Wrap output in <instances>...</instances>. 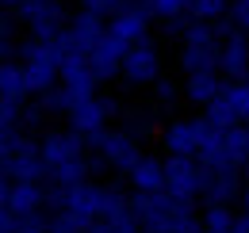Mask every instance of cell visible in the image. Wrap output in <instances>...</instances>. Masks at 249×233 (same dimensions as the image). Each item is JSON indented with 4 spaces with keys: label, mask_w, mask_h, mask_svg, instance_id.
<instances>
[{
    "label": "cell",
    "mask_w": 249,
    "mask_h": 233,
    "mask_svg": "<svg viewBox=\"0 0 249 233\" xmlns=\"http://www.w3.org/2000/svg\"><path fill=\"white\" fill-rule=\"evenodd\" d=\"M23 27L31 31V38H38V42H58L62 38V31L69 27V16H65L62 0H27L19 12H12Z\"/></svg>",
    "instance_id": "4"
},
{
    "label": "cell",
    "mask_w": 249,
    "mask_h": 233,
    "mask_svg": "<svg viewBox=\"0 0 249 233\" xmlns=\"http://www.w3.org/2000/svg\"><path fill=\"white\" fill-rule=\"evenodd\" d=\"M16 233H50V214L38 210V214H16Z\"/></svg>",
    "instance_id": "31"
},
{
    "label": "cell",
    "mask_w": 249,
    "mask_h": 233,
    "mask_svg": "<svg viewBox=\"0 0 249 233\" xmlns=\"http://www.w3.org/2000/svg\"><path fill=\"white\" fill-rule=\"evenodd\" d=\"M203 118H207L211 126H218V130H234V126H242V118H238L234 111H230V107H226V103H222V96H218L215 103L203 111Z\"/></svg>",
    "instance_id": "28"
},
{
    "label": "cell",
    "mask_w": 249,
    "mask_h": 233,
    "mask_svg": "<svg viewBox=\"0 0 249 233\" xmlns=\"http://www.w3.org/2000/svg\"><path fill=\"white\" fill-rule=\"evenodd\" d=\"M246 88H249V77H246Z\"/></svg>",
    "instance_id": "41"
},
{
    "label": "cell",
    "mask_w": 249,
    "mask_h": 233,
    "mask_svg": "<svg viewBox=\"0 0 249 233\" xmlns=\"http://www.w3.org/2000/svg\"><path fill=\"white\" fill-rule=\"evenodd\" d=\"M107 31L119 38V42H126V46H138V42H146V38H154L150 34V19L146 16H134V12H123V16H115L111 23H107Z\"/></svg>",
    "instance_id": "22"
},
{
    "label": "cell",
    "mask_w": 249,
    "mask_h": 233,
    "mask_svg": "<svg viewBox=\"0 0 249 233\" xmlns=\"http://www.w3.org/2000/svg\"><path fill=\"white\" fill-rule=\"evenodd\" d=\"M126 42H119L111 31L104 34V42L96 46L92 54H89V65H92L96 81H115V77H123V61H126Z\"/></svg>",
    "instance_id": "12"
},
{
    "label": "cell",
    "mask_w": 249,
    "mask_h": 233,
    "mask_svg": "<svg viewBox=\"0 0 249 233\" xmlns=\"http://www.w3.org/2000/svg\"><path fill=\"white\" fill-rule=\"evenodd\" d=\"M126 183H130V195H161L165 191V157L146 153L142 165L126 176Z\"/></svg>",
    "instance_id": "16"
},
{
    "label": "cell",
    "mask_w": 249,
    "mask_h": 233,
    "mask_svg": "<svg viewBox=\"0 0 249 233\" xmlns=\"http://www.w3.org/2000/svg\"><path fill=\"white\" fill-rule=\"evenodd\" d=\"M222 77L218 73H203V77H188L184 81V103L192 107H199V111H207L211 103H215L218 96H222Z\"/></svg>",
    "instance_id": "20"
},
{
    "label": "cell",
    "mask_w": 249,
    "mask_h": 233,
    "mask_svg": "<svg viewBox=\"0 0 249 233\" xmlns=\"http://www.w3.org/2000/svg\"><path fill=\"white\" fill-rule=\"evenodd\" d=\"M218 77L222 81H246L249 77V38L238 34L234 42H222L218 50Z\"/></svg>",
    "instance_id": "17"
},
{
    "label": "cell",
    "mask_w": 249,
    "mask_h": 233,
    "mask_svg": "<svg viewBox=\"0 0 249 233\" xmlns=\"http://www.w3.org/2000/svg\"><path fill=\"white\" fill-rule=\"evenodd\" d=\"M89 149L100 153V157L111 165V172H123V176H130L142 165V157H146V153H142V142H134L123 130H104V134L89 138Z\"/></svg>",
    "instance_id": "6"
},
{
    "label": "cell",
    "mask_w": 249,
    "mask_h": 233,
    "mask_svg": "<svg viewBox=\"0 0 249 233\" xmlns=\"http://www.w3.org/2000/svg\"><path fill=\"white\" fill-rule=\"evenodd\" d=\"M234 233H249V214L238 210V222H234Z\"/></svg>",
    "instance_id": "38"
},
{
    "label": "cell",
    "mask_w": 249,
    "mask_h": 233,
    "mask_svg": "<svg viewBox=\"0 0 249 233\" xmlns=\"http://www.w3.org/2000/svg\"><path fill=\"white\" fill-rule=\"evenodd\" d=\"M150 96H154V107H157V111H177V103L184 100V84L173 81V77H161V81L150 88Z\"/></svg>",
    "instance_id": "23"
},
{
    "label": "cell",
    "mask_w": 249,
    "mask_h": 233,
    "mask_svg": "<svg viewBox=\"0 0 249 233\" xmlns=\"http://www.w3.org/2000/svg\"><path fill=\"white\" fill-rule=\"evenodd\" d=\"M230 4H234V0H230Z\"/></svg>",
    "instance_id": "43"
},
{
    "label": "cell",
    "mask_w": 249,
    "mask_h": 233,
    "mask_svg": "<svg viewBox=\"0 0 249 233\" xmlns=\"http://www.w3.org/2000/svg\"><path fill=\"white\" fill-rule=\"evenodd\" d=\"M89 157V138H81L77 130H46L42 134V161H46V168L54 172V168H65V165H73V161H85Z\"/></svg>",
    "instance_id": "9"
},
{
    "label": "cell",
    "mask_w": 249,
    "mask_h": 233,
    "mask_svg": "<svg viewBox=\"0 0 249 233\" xmlns=\"http://www.w3.org/2000/svg\"><path fill=\"white\" fill-rule=\"evenodd\" d=\"M81 12H92L100 19H115V16H123V0H81Z\"/></svg>",
    "instance_id": "30"
},
{
    "label": "cell",
    "mask_w": 249,
    "mask_h": 233,
    "mask_svg": "<svg viewBox=\"0 0 249 233\" xmlns=\"http://www.w3.org/2000/svg\"><path fill=\"white\" fill-rule=\"evenodd\" d=\"M100 210H104V183L85 180L81 187H69V214H77L89 233L100 226Z\"/></svg>",
    "instance_id": "10"
},
{
    "label": "cell",
    "mask_w": 249,
    "mask_h": 233,
    "mask_svg": "<svg viewBox=\"0 0 249 233\" xmlns=\"http://www.w3.org/2000/svg\"><path fill=\"white\" fill-rule=\"evenodd\" d=\"M16 222H19V218H16L12 210H0V233H16Z\"/></svg>",
    "instance_id": "37"
},
{
    "label": "cell",
    "mask_w": 249,
    "mask_h": 233,
    "mask_svg": "<svg viewBox=\"0 0 249 233\" xmlns=\"http://www.w3.org/2000/svg\"><path fill=\"white\" fill-rule=\"evenodd\" d=\"M188 8H192V4H188Z\"/></svg>",
    "instance_id": "42"
},
{
    "label": "cell",
    "mask_w": 249,
    "mask_h": 233,
    "mask_svg": "<svg viewBox=\"0 0 249 233\" xmlns=\"http://www.w3.org/2000/svg\"><path fill=\"white\" fill-rule=\"evenodd\" d=\"M119 115H123V103H119L115 96H100V92H96L92 100L77 103L65 118H69V130H77L81 138H96V134L111 130V118L119 122Z\"/></svg>",
    "instance_id": "3"
},
{
    "label": "cell",
    "mask_w": 249,
    "mask_h": 233,
    "mask_svg": "<svg viewBox=\"0 0 249 233\" xmlns=\"http://www.w3.org/2000/svg\"><path fill=\"white\" fill-rule=\"evenodd\" d=\"M230 19L249 34V0H234V4H230Z\"/></svg>",
    "instance_id": "35"
},
{
    "label": "cell",
    "mask_w": 249,
    "mask_h": 233,
    "mask_svg": "<svg viewBox=\"0 0 249 233\" xmlns=\"http://www.w3.org/2000/svg\"><path fill=\"white\" fill-rule=\"evenodd\" d=\"M238 206L249 214V168H246V187H242V199H238Z\"/></svg>",
    "instance_id": "39"
},
{
    "label": "cell",
    "mask_w": 249,
    "mask_h": 233,
    "mask_svg": "<svg viewBox=\"0 0 249 233\" xmlns=\"http://www.w3.org/2000/svg\"><path fill=\"white\" fill-rule=\"evenodd\" d=\"M42 126H46V107L35 100V103L23 107V134H35V130H42ZM42 134H46V130H42Z\"/></svg>",
    "instance_id": "32"
},
{
    "label": "cell",
    "mask_w": 249,
    "mask_h": 233,
    "mask_svg": "<svg viewBox=\"0 0 249 233\" xmlns=\"http://www.w3.org/2000/svg\"><path fill=\"white\" fill-rule=\"evenodd\" d=\"M62 84L73 92V100L77 103H85V100H92L96 96V73H92V65H89V58L85 54H65L62 61Z\"/></svg>",
    "instance_id": "13"
},
{
    "label": "cell",
    "mask_w": 249,
    "mask_h": 233,
    "mask_svg": "<svg viewBox=\"0 0 249 233\" xmlns=\"http://www.w3.org/2000/svg\"><path fill=\"white\" fill-rule=\"evenodd\" d=\"M188 16H192L196 23H218V19L230 16V0H192Z\"/></svg>",
    "instance_id": "24"
},
{
    "label": "cell",
    "mask_w": 249,
    "mask_h": 233,
    "mask_svg": "<svg viewBox=\"0 0 249 233\" xmlns=\"http://www.w3.org/2000/svg\"><path fill=\"white\" fill-rule=\"evenodd\" d=\"M0 199H4V210H12V214H38V210H46V183H12V180H4Z\"/></svg>",
    "instance_id": "11"
},
{
    "label": "cell",
    "mask_w": 249,
    "mask_h": 233,
    "mask_svg": "<svg viewBox=\"0 0 249 233\" xmlns=\"http://www.w3.org/2000/svg\"><path fill=\"white\" fill-rule=\"evenodd\" d=\"M222 103L246 122L249 118V88H246V81H226V84H222Z\"/></svg>",
    "instance_id": "25"
},
{
    "label": "cell",
    "mask_w": 249,
    "mask_h": 233,
    "mask_svg": "<svg viewBox=\"0 0 249 233\" xmlns=\"http://www.w3.org/2000/svg\"><path fill=\"white\" fill-rule=\"evenodd\" d=\"M89 172H92V176H104V172H111V165H107L100 153H92V149H89Z\"/></svg>",
    "instance_id": "36"
},
{
    "label": "cell",
    "mask_w": 249,
    "mask_h": 233,
    "mask_svg": "<svg viewBox=\"0 0 249 233\" xmlns=\"http://www.w3.org/2000/svg\"><path fill=\"white\" fill-rule=\"evenodd\" d=\"M246 130H249V118H246Z\"/></svg>",
    "instance_id": "40"
},
{
    "label": "cell",
    "mask_w": 249,
    "mask_h": 233,
    "mask_svg": "<svg viewBox=\"0 0 249 233\" xmlns=\"http://www.w3.org/2000/svg\"><path fill=\"white\" fill-rule=\"evenodd\" d=\"M4 180L12 183H42L50 168L42 161V138L35 134H4Z\"/></svg>",
    "instance_id": "1"
},
{
    "label": "cell",
    "mask_w": 249,
    "mask_h": 233,
    "mask_svg": "<svg viewBox=\"0 0 249 233\" xmlns=\"http://www.w3.org/2000/svg\"><path fill=\"white\" fill-rule=\"evenodd\" d=\"M246 172H215L207 168V187H203V203L207 206H234L242 199Z\"/></svg>",
    "instance_id": "14"
},
{
    "label": "cell",
    "mask_w": 249,
    "mask_h": 233,
    "mask_svg": "<svg viewBox=\"0 0 249 233\" xmlns=\"http://www.w3.org/2000/svg\"><path fill=\"white\" fill-rule=\"evenodd\" d=\"M0 92H4L8 103L27 107V100H31V84H27V73H23L19 61H4V69H0Z\"/></svg>",
    "instance_id": "21"
},
{
    "label": "cell",
    "mask_w": 249,
    "mask_h": 233,
    "mask_svg": "<svg viewBox=\"0 0 249 233\" xmlns=\"http://www.w3.org/2000/svg\"><path fill=\"white\" fill-rule=\"evenodd\" d=\"M115 130L130 134L134 142L161 138V126H157V107H123V115H119V126H115Z\"/></svg>",
    "instance_id": "18"
},
{
    "label": "cell",
    "mask_w": 249,
    "mask_h": 233,
    "mask_svg": "<svg viewBox=\"0 0 249 233\" xmlns=\"http://www.w3.org/2000/svg\"><path fill=\"white\" fill-rule=\"evenodd\" d=\"M192 27V16H180V19H161L157 23V34L161 38H180L184 42V31Z\"/></svg>",
    "instance_id": "34"
},
{
    "label": "cell",
    "mask_w": 249,
    "mask_h": 233,
    "mask_svg": "<svg viewBox=\"0 0 249 233\" xmlns=\"http://www.w3.org/2000/svg\"><path fill=\"white\" fill-rule=\"evenodd\" d=\"M188 4H192V0H154L157 23H161V19H180V16H188Z\"/></svg>",
    "instance_id": "33"
},
{
    "label": "cell",
    "mask_w": 249,
    "mask_h": 233,
    "mask_svg": "<svg viewBox=\"0 0 249 233\" xmlns=\"http://www.w3.org/2000/svg\"><path fill=\"white\" fill-rule=\"evenodd\" d=\"M161 77H165V54H161V46L154 38H146V42L126 50L123 77H119L126 88H154Z\"/></svg>",
    "instance_id": "5"
},
{
    "label": "cell",
    "mask_w": 249,
    "mask_h": 233,
    "mask_svg": "<svg viewBox=\"0 0 249 233\" xmlns=\"http://www.w3.org/2000/svg\"><path fill=\"white\" fill-rule=\"evenodd\" d=\"M203 187H207V168L196 161V157H165V191L173 199H203Z\"/></svg>",
    "instance_id": "7"
},
{
    "label": "cell",
    "mask_w": 249,
    "mask_h": 233,
    "mask_svg": "<svg viewBox=\"0 0 249 233\" xmlns=\"http://www.w3.org/2000/svg\"><path fill=\"white\" fill-rule=\"evenodd\" d=\"M46 4H50V0H46Z\"/></svg>",
    "instance_id": "44"
},
{
    "label": "cell",
    "mask_w": 249,
    "mask_h": 233,
    "mask_svg": "<svg viewBox=\"0 0 249 233\" xmlns=\"http://www.w3.org/2000/svg\"><path fill=\"white\" fill-rule=\"evenodd\" d=\"M218 50L222 46H180L177 54V69L188 77H203V73H218Z\"/></svg>",
    "instance_id": "19"
},
{
    "label": "cell",
    "mask_w": 249,
    "mask_h": 233,
    "mask_svg": "<svg viewBox=\"0 0 249 233\" xmlns=\"http://www.w3.org/2000/svg\"><path fill=\"white\" fill-rule=\"evenodd\" d=\"M104 34H107V19H100L92 12H73L69 27L58 38V46H62V54H85L89 58L96 46L104 42Z\"/></svg>",
    "instance_id": "8"
},
{
    "label": "cell",
    "mask_w": 249,
    "mask_h": 233,
    "mask_svg": "<svg viewBox=\"0 0 249 233\" xmlns=\"http://www.w3.org/2000/svg\"><path fill=\"white\" fill-rule=\"evenodd\" d=\"M180 46H218V42H215V27L192 19V27L184 31V42H180Z\"/></svg>",
    "instance_id": "29"
},
{
    "label": "cell",
    "mask_w": 249,
    "mask_h": 233,
    "mask_svg": "<svg viewBox=\"0 0 249 233\" xmlns=\"http://www.w3.org/2000/svg\"><path fill=\"white\" fill-rule=\"evenodd\" d=\"M19 58H23V73H27V84H31V96H46L62 84V46L58 42H38V38H27L19 42Z\"/></svg>",
    "instance_id": "2"
},
{
    "label": "cell",
    "mask_w": 249,
    "mask_h": 233,
    "mask_svg": "<svg viewBox=\"0 0 249 233\" xmlns=\"http://www.w3.org/2000/svg\"><path fill=\"white\" fill-rule=\"evenodd\" d=\"M161 149L165 157H196V118H169L161 126Z\"/></svg>",
    "instance_id": "15"
},
{
    "label": "cell",
    "mask_w": 249,
    "mask_h": 233,
    "mask_svg": "<svg viewBox=\"0 0 249 233\" xmlns=\"http://www.w3.org/2000/svg\"><path fill=\"white\" fill-rule=\"evenodd\" d=\"M234 222H238L234 206H207L203 210V230L207 233H234Z\"/></svg>",
    "instance_id": "26"
},
{
    "label": "cell",
    "mask_w": 249,
    "mask_h": 233,
    "mask_svg": "<svg viewBox=\"0 0 249 233\" xmlns=\"http://www.w3.org/2000/svg\"><path fill=\"white\" fill-rule=\"evenodd\" d=\"M38 103L46 107V115H69L73 107H77V100H73V92L65 84H58L54 92H46V96H38Z\"/></svg>",
    "instance_id": "27"
}]
</instances>
